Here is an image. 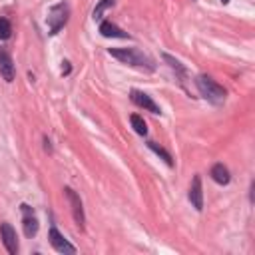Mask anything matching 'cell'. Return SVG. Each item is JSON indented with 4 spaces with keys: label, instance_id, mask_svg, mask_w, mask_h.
Wrapping results in <instances>:
<instances>
[{
    "label": "cell",
    "instance_id": "1",
    "mask_svg": "<svg viewBox=\"0 0 255 255\" xmlns=\"http://www.w3.org/2000/svg\"><path fill=\"white\" fill-rule=\"evenodd\" d=\"M108 52H110L112 58L120 60L122 64H128V66H133V68H139V70H147V72H153L155 70L153 60L147 58L137 48H110Z\"/></svg>",
    "mask_w": 255,
    "mask_h": 255
},
{
    "label": "cell",
    "instance_id": "2",
    "mask_svg": "<svg viewBox=\"0 0 255 255\" xmlns=\"http://www.w3.org/2000/svg\"><path fill=\"white\" fill-rule=\"evenodd\" d=\"M195 86H197L199 94H201L207 102H211L213 106H221V104L225 102V98H227L225 88L219 86L215 80H211V78L205 76V74H199V76L195 78Z\"/></svg>",
    "mask_w": 255,
    "mask_h": 255
},
{
    "label": "cell",
    "instance_id": "3",
    "mask_svg": "<svg viewBox=\"0 0 255 255\" xmlns=\"http://www.w3.org/2000/svg\"><path fill=\"white\" fill-rule=\"evenodd\" d=\"M68 16H70V6L66 4V2H58V4H54L52 8H50V12H48V34H58L64 26H66V22H68Z\"/></svg>",
    "mask_w": 255,
    "mask_h": 255
},
{
    "label": "cell",
    "instance_id": "4",
    "mask_svg": "<svg viewBox=\"0 0 255 255\" xmlns=\"http://www.w3.org/2000/svg\"><path fill=\"white\" fill-rule=\"evenodd\" d=\"M64 195L68 197L70 201V209H72V215H74V221L80 229H84V223H86V215H84V205H82V199L80 195L72 189V187H64Z\"/></svg>",
    "mask_w": 255,
    "mask_h": 255
},
{
    "label": "cell",
    "instance_id": "5",
    "mask_svg": "<svg viewBox=\"0 0 255 255\" xmlns=\"http://www.w3.org/2000/svg\"><path fill=\"white\" fill-rule=\"evenodd\" d=\"M129 100L137 106V108H143L145 112H151V114H161V108L151 100V96L149 94H145V92H141V90H129Z\"/></svg>",
    "mask_w": 255,
    "mask_h": 255
},
{
    "label": "cell",
    "instance_id": "6",
    "mask_svg": "<svg viewBox=\"0 0 255 255\" xmlns=\"http://www.w3.org/2000/svg\"><path fill=\"white\" fill-rule=\"evenodd\" d=\"M20 209H22V227H24V235H26V237H34V235L38 233V227H40L38 217L34 215V209H32L28 203H22Z\"/></svg>",
    "mask_w": 255,
    "mask_h": 255
},
{
    "label": "cell",
    "instance_id": "7",
    "mask_svg": "<svg viewBox=\"0 0 255 255\" xmlns=\"http://www.w3.org/2000/svg\"><path fill=\"white\" fill-rule=\"evenodd\" d=\"M0 237H2V243H4L6 251L10 255H16L18 253V237H16L14 227L8 221H2L0 223Z\"/></svg>",
    "mask_w": 255,
    "mask_h": 255
},
{
    "label": "cell",
    "instance_id": "8",
    "mask_svg": "<svg viewBox=\"0 0 255 255\" xmlns=\"http://www.w3.org/2000/svg\"><path fill=\"white\" fill-rule=\"evenodd\" d=\"M48 241H50V245H52L58 253H70V255L76 253V247H74L72 243H68L66 237H64L56 227H50V231H48Z\"/></svg>",
    "mask_w": 255,
    "mask_h": 255
},
{
    "label": "cell",
    "instance_id": "9",
    "mask_svg": "<svg viewBox=\"0 0 255 255\" xmlns=\"http://www.w3.org/2000/svg\"><path fill=\"white\" fill-rule=\"evenodd\" d=\"M0 76L4 82H14L16 78V68H14V62H12V56L8 54L6 48H0Z\"/></svg>",
    "mask_w": 255,
    "mask_h": 255
},
{
    "label": "cell",
    "instance_id": "10",
    "mask_svg": "<svg viewBox=\"0 0 255 255\" xmlns=\"http://www.w3.org/2000/svg\"><path fill=\"white\" fill-rule=\"evenodd\" d=\"M187 197L191 201V205L201 211L203 209V187H201V175H193L191 179V185H189V191H187Z\"/></svg>",
    "mask_w": 255,
    "mask_h": 255
},
{
    "label": "cell",
    "instance_id": "11",
    "mask_svg": "<svg viewBox=\"0 0 255 255\" xmlns=\"http://www.w3.org/2000/svg\"><path fill=\"white\" fill-rule=\"evenodd\" d=\"M100 34H102L104 38H129L128 32H124L120 26H116V24L110 22V20L100 22Z\"/></svg>",
    "mask_w": 255,
    "mask_h": 255
},
{
    "label": "cell",
    "instance_id": "12",
    "mask_svg": "<svg viewBox=\"0 0 255 255\" xmlns=\"http://www.w3.org/2000/svg\"><path fill=\"white\" fill-rule=\"evenodd\" d=\"M209 175H211V179H213L215 183H219V185H227V183L231 181V173H229L227 165H223V163H213L211 169H209Z\"/></svg>",
    "mask_w": 255,
    "mask_h": 255
},
{
    "label": "cell",
    "instance_id": "13",
    "mask_svg": "<svg viewBox=\"0 0 255 255\" xmlns=\"http://www.w3.org/2000/svg\"><path fill=\"white\" fill-rule=\"evenodd\" d=\"M129 124H131L133 131H135L137 135H145V133H147V124L143 122V118H141L139 114H131V116H129Z\"/></svg>",
    "mask_w": 255,
    "mask_h": 255
},
{
    "label": "cell",
    "instance_id": "14",
    "mask_svg": "<svg viewBox=\"0 0 255 255\" xmlns=\"http://www.w3.org/2000/svg\"><path fill=\"white\" fill-rule=\"evenodd\" d=\"M147 147H149V149H151L153 153H157V155H159V157H161V159H163V161H165V163H167L169 167L173 165V159H171V155H169V151H165V149H163L161 145H157L155 141H147Z\"/></svg>",
    "mask_w": 255,
    "mask_h": 255
},
{
    "label": "cell",
    "instance_id": "15",
    "mask_svg": "<svg viewBox=\"0 0 255 255\" xmlns=\"http://www.w3.org/2000/svg\"><path fill=\"white\" fill-rule=\"evenodd\" d=\"M116 4V0H100L98 4H96V8H94V12H92V18L98 22V20H102V14L108 10V8H112Z\"/></svg>",
    "mask_w": 255,
    "mask_h": 255
},
{
    "label": "cell",
    "instance_id": "16",
    "mask_svg": "<svg viewBox=\"0 0 255 255\" xmlns=\"http://www.w3.org/2000/svg\"><path fill=\"white\" fill-rule=\"evenodd\" d=\"M12 36V24L8 18L0 16V40H8Z\"/></svg>",
    "mask_w": 255,
    "mask_h": 255
},
{
    "label": "cell",
    "instance_id": "17",
    "mask_svg": "<svg viewBox=\"0 0 255 255\" xmlns=\"http://www.w3.org/2000/svg\"><path fill=\"white\" fill-rule=\"evenodd\" d=\"M163 60L169 64V68H173L177 74H181V76H185V68H183V64L179 62V60H175L173 56H169V54H163Z\"/></svg>",
    "mask_w": 255,
    "mask_h": 255
},
{
    "label": "cell",
    "instance_id": "18",
    "mask_svg": "<svg viewBox=\"0 0 255 255\" xmlns=\"http://www.w3.org/2000/svg\"><path fill=\"white\" fill-rule=\"evenodd\" d=\"M221 2H223V4H227V2H229V0H221Z\"/></svg>",
    "mask_w": 255,
    "mask_h": 255
}]
</instances>
